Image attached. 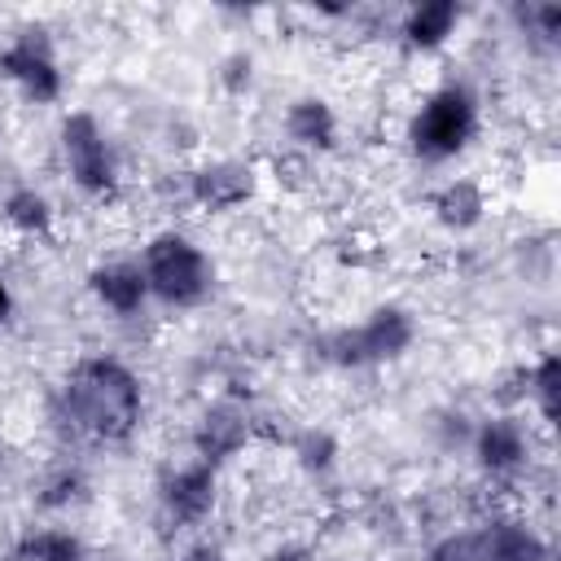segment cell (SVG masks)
<instances>
[{"mask_svg":"<svg viewBox=\"0 0 561 561\" xmlns=\"http://www.w3.org/2000/svg\"><path fill=\"white\" fill-rule=\"evenodd\" d=\"M267 561H311V552H307V548H298V543H289V548H276Z\"/></svg>","mask_w":561,"mask_h":561,"instance_id":"25","label":"cell"},{"mask_svg":"<svg viewBox=\"0 0 561 561\" xmlns=\"http://www.w3.org/2000/svg\"><path fill=\"white\" fill-rule=\"evenodd\" d=\"M140 272H145V285H149V298H158L162 307H175V311H188V307H202L215 289V263L210 254L180 228H162L145 241L140 250Z\"/></svg>","mask_w":561,"mask_h":561,"instance_id":"3","label":"cell"},{"mask_svg":"<svg viewBox=\"0 0 561 561\" xmlns=\"http://www.w3.org/2000/svg\"><path fill=\"white\" fill-rule=\"evenodd\" d=\"M13 561H88V548L66 526H31L13 543Z\"/></svg>","mask_w":561,"mask_h":561,"instance_id":"16","label":"cell"},{"mask_svg":"<svg viewBox=\"0 0 561 561\" xmlns=\"http://www.w3.org/2000/svg\"><path fill=\"white\" fill-rule=\"evenodd\" d=\"M460 18H465V9L456 0H421V4H412L403 13L399 39H403L408 53H438L456 35Z\"/></svg>","mask_w":561,"mask_h":561,"instance_id":"13","label":"cell"},{"mask_svg":"<svg viewBox=\"0 0 561 561\" xmlns=\"http://www.w3.org/2000/svg\"><path fill=\"white\" fill-rule=\"evenodd\" d=\"M57 416L92 443H127L145 416L140 373L118 355H83L57 386Z\"/></svg>","mask_w":561,"mask_h":561,"instance_id":"1","label":"cell"},{"mask_svg":"<svg viewBox=\"0 0 561 561\" xmlns=\"http://www.w3.org/2000/svg\"><path fill=\"white\" fill-rule=\"evenodd\" d=\"M57 149H61V162H66V175L70 184L83 193V197H114L118 188V158H114V145L101 127L96 114L88 110H70L57 127Z\"/></svg>","mask_w":561,"mask_h":561,"instance_id":"5","label":"cell"},{"mask_svg":"<svg viewBox=\"0 0 561 561\" xmlns=\"http://www.w3.org/2000/svg\"><path fill=\"white\" fill-rule=\"evenodd\" d=\"M522 381H526V403L535 408L539 425L552 430V421H557V399H561V355H557V351H539L535 364H526Z\"/></svg>","mask_w":561,"mask_h":561,"instance_id":"17","label":"cell"},{"mask_svg":"<svg viewBox=\"0 0 561 561\" xmlns=\"http://www.w3.org/2000/svg\"><path fill=\"white\" fill-rule=\"evenodd\" d=\"M175 561H228V552H224L219 543H193V548H184Z\"/></svg>","mask_w":561,"mask_h":561,"instance_id":"24","label":"cell"},{"mask_svg":"<svg viewBox=\"0 0 561 561\" xmlns=\"http://www.w3.org/2000/svg\"><path fill=\"white\" fill-rule=\"evenodd\" d=\"M254 188H259V175L241 158H210V162L188 171V202L210 210V215L245 206L254 197Z\"/></svg>","mask_w":561,"mask_h":561,"instance_id":"10","label":"cell"},{"mask_svg":"<svg viewBox=\"0 0 561 561\" xmlns=\"http://www.w3.org/2000/svg\"><path fill=\"white\" fill-rule=\"evenodd\" d=\"M13 316V289H9V280L0 276V324Z\"/></svg>","mask_w":561,"mask_h":561,"instance_id":"26","label":"cell"},{"mask_svg":"<svg viewBox=\"0 0 561 561\" xmlns=\"http://www.w3.org/2000/svg\"><path fill=\"white\" fill-rule=\"evenodd\" d=\"M469 447H473V465L491 482L522 478L530 469V456H535L530 425L522 416H513V412H495V416L478 421L473 434H469Z\"/></svg>","mask_w":561,"mask_h":561,"instance_id":"7","label":"cell"},{"mask_svg":"<svg viewBox=\"0 0 561 561\" xmlns=\"http://www.w3.org/2000/svg\"><path fill=\"white\" fill-rule=\"evenodd\" d=\"M486 210H491V197L478 175H456L434 193V219L447 232H473L486 219Z\"/></svg>","mask_w":561,"mask_h":561,"instance_id":"15","label":"cell"},{"mask_svg":"<svg viewBox=\"0 0 561 561\" xmlns=\"http://www.w3.org/2000/svg\"><path fill=\"white\" fill-rule=\"evenodd\" d=\"M0 79L13 83L31 105H53L66 92V75L53 48V35L44 26H26L18 31L4 48H0Z\"/></svg>","mask_w":561,"mask_h":561,"instance_id":"6","label":"cell"},{"mask_svg":"<svg viewBox=\"0 0 561 561\" xmlns=\"http://www.w3.org/2000/svg\"><path fill=\"white\" fill-rule=\"evenodd\" d=\"M412 342H416V316L403 302H381L359 324L337 329L329 337V359L342 364V368L394 364L412 351Z\"/></svg>","mask_w":561,"mask_h":561,"instance_id":"4","label":"cell"},{"mask_svg":"<svg viewBox=\"0 0 561 561\" xmlns=\"http://www.w3.org/2000/svg\"><path fill=\"white\" fill-rule=\"evenodd\" d=\"M158 504H162L167 522H175V526L206 522L219 504V469L197 460V456L184 460V465H171L158 478Z\"/></svg>","mask_w":561,"mask_h":561,"instance_id":"8","label":"cell"},{"mask_svg":"<svg viewBox=\"0 0 561 561\" xmlns=\"http://www.w3.org/2000/svg\"><path fill=\"white\" fill-rule=\"evenodd\" d=\"M280 127H285L289 145H298L307 153H329L337 145V131H342L337 110L324 96H298V101H289Z\"/></svg>","mask_w":561,"mask_h":561,"instance_id":"14","label":"cell"},{"mask_svg":"<svg viewBox=\"0 0 561 561\" xmlns=\"http://www.w3.org/2000/svg\"><path fill=\"white\" fill-rule=\"evenodd\" d=\"M478 539H482V557L486 561H552V548H548L543 530L535 522L517 517V513L482 522Z\"/></svg>","mask_w":561,"mask_h":561,"instance_id":"11","label":"cell"},{"mask_svg":"<svg viewBox=\"0 0 561 561\" xmlns=\"http://www.w3.org/2000/svg\"><path fill=\"white\" fill-rule=\"evenodd\" d=\"M83 491H88V482H83V473H75V469H61L48 486H44V504L48 508H66V504H75V500H83Z\"/></svg>","mask_w":561,"mask_h":561,"instance_id":"23","label":"cell"},{"mask_svg":"<svg viewBox=\"0 0 561 561\" xmlns=\"http://www.w3.org/2000/svg\"><path fill=\"white\" fill-rule=\"evenodd\" d=\"M88 289L96 298V307H105L110 316H136L145 302H149V285H145V272L140 263L131 259H110V263H96L88 272Z\"/></svg>","mask_w":561,"mask_h":561,"instance_id":"12","label":"cell"},{"mask_svg":"<svg viewBox=\"0 0 561 561\" xmlns=\"http://www.w3.org/2000/svg\"><path fill=\"white\" fill-rule=\"evenodd\" d=\"M250 438H254V421H250L245 403H237V399H215L193 421V456L215 469L228 465L232 456H241Z\"/></svg>","mask_w":561,"mask_h":561,"instance_id":"9","label":"cell"},{"mask_svg":"<svg viewBox=\"0 0 561 561\" xmlns=\"http://www.w3.org/2000/svg\"><path fill=\"white\" fill-rule=\"evenodd\" d=\"M0 219H4L18 237H48V228H53V202H48L35 184H22V188H13V193L0 202Z\"/></svg>","mask_w":561,"mask_h":561,"instance_id":"18","label":"cell"},{"mask_svg":"<svg viewBox=\"0 0 561 561\" xmlns=\"http://www.w3.org/2000/svg\"><path fill=\"white\" fill-rule=\"evenodd\" d=\"M425 561H486V557H482L478 530H451V535H443V539L425 552Z\"/></svg>","mask_w":561,"mask_h":561,"instance_id":"21","label":"cell"},{"mask_svg":"<svg viewBox=\"0 0 561 561\" xmlns=\"http://www.w3.org/2000/svg\"><path fill=\"white\" fill-rule=\"evenodd\" d=\"M482 131V101L469 83H438L421 96V105L408 118V145L421 162H451L460 158Z\"/></svg>","mask_w":561,"mask_h":561,"instance_id":"2","label":"cell"},{"mask_svg":"<svg viewBox=\"0 0 561 561\" xmlns=\"http://www.w3.org/2000/svg\"><path fill=\"white\" fill-rule=\"evenodd\" d=\"M215 79H219V88H224L228 96H245V92H250V83H254V57H250L245 48L228 53V57L219 61Z\"/></svg>","mask_w":561,"mask_h":561,"instance_id":"22","label":"cell"},{"mask_svg":"<svg viewBox=\"0 0 561 561\" xmlns=\"http://www.w3.org/2000/svg\"><path fill=\"white\" fill-rule=\"evenodd\" d=\"M337 456H342V447H337V438L329 434V430H320V425H311V430H302L298 438H294V460H298V469L302 473H329L333 465H337Z\"/></svg>","mask_w":561,"mask_h":561,"instance_id":"19","label":"cell"},{"mask_svg":"<svg viewBox=\"0 0 561 561\" xmlns=\"http://www.w3.org/2000/svg\"><path fill=\"white\" fill-rule=\"evenodd\" d=\"M517 22L530 26V35L539 44H557L561 39V4L557 0H535V4H517Z\"/></svg>","mask_w":561,"mask_h":561,"instance_id":"20","label":"cell"}]
</instances>
